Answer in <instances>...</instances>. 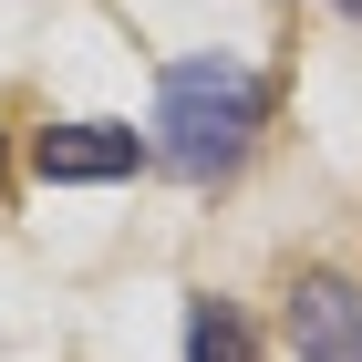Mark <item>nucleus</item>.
I'll use <instances>...</instances> for the list:
<instances>
[{
    "label": "nucleus",
    "mask_w": 362,
    "mask_h": 362,
    "mask_svg": "<svg viewBox=\"0 0 362 362\" xmlns=\"http://www.w3.org/2000/svg\"><path fill=\"white\" fill-rule=\"evenodd\" d=\"M290 341H300V362H362V290L341 269H300L290 279Z\"/></svg>",
    "instance_id": "7ed1b4c3"
},
{
    "label": "nucleus",
    "mask_w": 362,
    "mask_h": 362,
    "mask_svg": "<svg viewBox=\"0 0 362 362\" xmlns=\"http://www.w3.org/2000/svg\"><path fill=\"white\" fill-rule=\"evenodd\" d=\"M187 362H249V321L228 300H197L187 310Z\"/></svg>",
    "instance_id": "20e7f679"
},
{
    "label": "nucleus",
    "mask_w": 362,
    "mask_h": 362,
    "mask_svg": "<svg viewBox=\"0 0 362 362\" xmlns=\"http://www.w3.org/2000/svg\"><path fill=\"white\" fill-rule=\"evenodd\" d=\"M259 104H269V83H259V62H238V52L166 62V73H156V156H166L176 176H228L249 156V135H259Z\"/></svg>",
    "instance_id": "f257e3e1"
},
{
    "label": "nucleus",
    "mask_w": 362,
    "mask_h": 362,
    "mask_svg": "<svg viewBox=\"0 0 362 362\" xmlns=\"http://www.w3.org/2000/svg\"><path fill=\"white\" fill-rule=\"evenodd\" d=\"M352 21H362V0H352Z\"/></svg>",
    "instance_id": "39448f33"
},
{
    "label": "nucleus",
    "mask_w": 362,
    "mask_h": 362,
    "mask_svg": "<svg viewBox=\"0 0 362 362\" xmlns=\"http://www.w3.org/2000/svg\"><path fill=\"white\" fill-rule=\"evenodd\" d=\"M156 145L135 135V124H114V114H93V124H42L31 135V176L42 187H114V176H135Z\"/></svg>",
    "instance_id": "f03ea898"
}]
</instances>
